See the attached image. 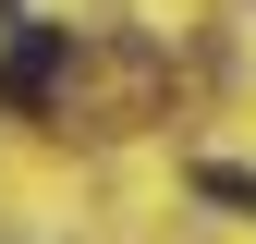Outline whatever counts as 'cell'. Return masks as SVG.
<instances>
[{
	"mask_svg": "<svg viewBox=\"0 0 256 244\" xmlns=\"http://www.w3.org/2000/svg\"><path fill=\"white\" fill-rule=\"evenodd\" d=\"M61 61H74V37H61V24H24V37L0 49V110H37L61 86Z\"/></svg>",
	"mask_w": 256,
	"mask_h": 244,
	"instance_id": "1",
	"label": "cell"
}]
</instances>
